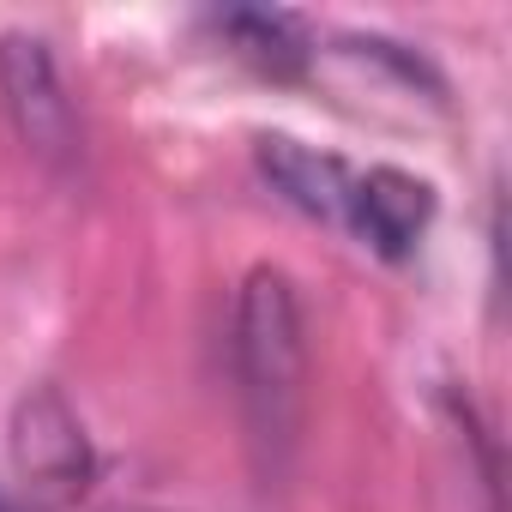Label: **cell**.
<instances>
[{
  "mask_svg": "<svg viewBox=\"0 0 512 512\" xmlns=\"http://www.w3.org/2000/svg\"><path fill=\"white\" fill-rule=\"evenodd\" d=\"M0 103H7L13 133L25 139V151L43 169H55V175L79 169V157H85L79 109H73L67 79H61V67H55L43 37H31V31L0 37Z\"/></svg>",
  "mask_w": 512,
  "mask_h": 512,
  "instance_id": "obj_3",
  "label": "cell"
},
{
  "mask_svg": "<svg viewBox=\"0 0 512 512\" xmlns=\"http://www.w3.org/2000/svg\"><path fill=\"white\" fill-rule=\"evenodd\" d=\"M7 452H13V476H19L25 500H37V506H73L97 476L91 434H85L79 410L67 404V392L49 380L13 404Z\"/></svg>",
  "mask_w": 512,
  "mask_h": 512,
  "instance_id": "obj_2",
  "label": "cell"
},
{
  "mask_svg": "<svg viewBox=\"0 0 512 512\" xmlns=\"http://www.w3.org/2000/svg\"><path fill=\"white\" fill-rule=\"evenodd\" d=\"M235 386L247 410V434L266 470H284L296 440H302V410H308V326L296 284L278 266H253L241 296H235Z\"/></svg>",
  "mask_w": 512,
  "mask_h": 512,
  "instance_id": "obj_1",
  "label": "cell"
},
{
  "mask_svg": "<svg viewBox=\"0 0 512 512\" xmlns=\"http://www.w3.org/2000/svg\"><path fill=\"white\" fill-rule=\"evenodd\" d=\"M217 31L235 43V55H247L253 67L272 73V79H296L308 67V37H302V25L290 13H253V7H241V13H223Z\"/></svg>",
  "mask_w": 512,
  "mask_h": 512,
  "instance_id": "obj_6",
  "label": "cell"
},
{
  "mask_svg": "<svg viewBox=\"0 0 512 512\" xmlns=\"http://www.w3.org/2000/svg\"><path fill=\"white\" fill-rule=\"evenodd\" d=\"M434 217V187L404 175V169H356V199H350V235L374 247L380 260H404L422 241Z\"/></svg>",
  "mask_w": 512,
  "mask_h": 512,
  "instance_id": "obj_4",
  "label": "cell"
},
{
  "mask_svg": "<svg viewBox=\"0 0 512 512\" xmlns=\"http://www.w3.org/2000/svg\"><path fill=\"white\" fill-rule=\"evenodd\" d=\"M260 175L308 217L332 223V229H350V199H356V169L332 151H314L302 139H284V133H266L260 139Z\"/></svg>",
  "mask_w": 512,
  "mask_h": 512,
  "instance_id": "obj_5",
  "label": "cell"
},
{
  "mask_svg": "<svg viewBox=\"0 0 512 512\" xmlns=\"http://www.w3.org/2000/svg\"><path fill=\"white\" fill-rule=\"evenodd\" d=\"M0 512H31L25 500H13V494H0Z\"/></svg>",
  "mask_w": 512,
  "mask_h": 512,
  "instance_id": "obj_7",
  "label": "cell"
}]
</instances>
